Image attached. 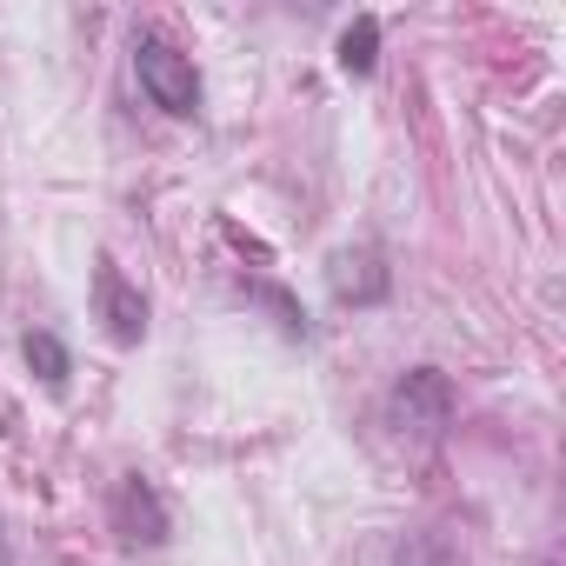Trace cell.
I'll use <instances>...</instances> for the list:
<instances>
[{
  "label": "cell",
  "mask_w": 566,
  "mask_h": 566,
  "mask_svg": "<svg viewBox=\"0 0 566 566\" xmlns=\"http://www.w3.org/2000/svg\"><path fill=\"white\" fill-rule=\"evenodd\" d=\"M0 566H14V546H8V526H0Z\"/></svg>",
  "instance_id": "cell-9"
},
{
  "label": "cell",
  "mask_w": 566,
  "mask_h": 566,
  "mask_svg": "<svg viewBox=\"0 0 566 566\" xmlns=\"http://www.w3.org/2000/svg\"><path fill=\"white\" fill-rule=\"evenodd\" d=\"M94 321L107 327V340L114 347H140L147 340V301H140V287L120 273V260L114 253H101L94 260Z\"/></svg>",
  "instance_id": "cell-2"
},
{
  "label": "cell",
  "mask_w": 566,
  "mask_h": 566,
  "mask_svg": "<svg viewBox=\"0 0 566 566\" xmlns=\"http://www.w3.org/2000/svg\"><path fill=\"white\" fill-rule=\"evenodd\" d=\"M387 420H394L400 433H440V427L453 420V380H447L440 367L400 374V387L387 394Z\"/></svg>",
  "instance_id": "cell-3"
},
{
  "label": "cell",
  "mask_w": 566,
  "mask_h": 566,
  "mask_svg": "<svg viewBox=\"0 0 566 566\" xmlns=\"http://www.w3.org/2000/svg\"><path fill=\"white\" fill-rule=\"evenodd\" d=\"M327 287H334V301L374 307V301H387L394 273H387V260H380L374 247H340V253L327 260Z\"/></svg>",
  "instance_id": "cell-5"
},
{
  "label": "cell",
  "mask_w": 566,
  "mask_h": 566,
  "mask_svg": "<svg viewBox=\"0 0 566 566\" xmlns=\"http://www.w3.org/2000/svg\"><path fill=\"white\" fill-rule=\"evenodd\" d=\"M374 67H380V21H374V14H354L347 34H340V74L367 81Z\"/></svg>",
  "instance_id": "cell-7"
},
{
  "label": "cell",
  "mask_w": 566,
  "mask_h": 566,
  "mask_svg": "<svg viewBox=\"0 0 566 566\" xmlns=\"http://www.w3.org/2000/svg\"><path fill=\"white\" fill-rule=\"evenodd\" d=\"M134 74L147 87V101L174 120L200 114V74H193V54H180L167 34H134Z\"/></svg>",
  "instance_id": "cell-1"
},
{
  "label": "cell",
  "mask_w": 566,
  "mask_h": 566,
  "mask_svg": "<svg viewBox=\"0 0 566 566\" xmlns=\"http://www.w3.org/2000/svg\"><path fill=\"white\" fill-rule=\"evenodd\" d=\"M21 360L34 367V380H41L48 394H61V387H67V374H74L67 347H61V340H54L48 327H28V334H21Z\"/></svg>",
  "instance_id": "cell-6"
},
{
  "label": "cell",
  "mask_w": 566,
  "mask_h": 566,
  "mask_svg": "<svg viewBox=\"0 0 566 566\" xmlns=\"http://www.w3.org/2000/svg\"><path fill=\"white\" fill-rule=\"evenodd\" d=\"M167 506H160V493L140 480V473H120V486H114V533L127 539V546H160L167 539Z\"/></svg>",
  "instance_id": "cell-4"
},
{
  "label": "cell",
  "mask_w": 566,
  "mask_h": 566,
  "mask_svg": "<svg viewBox=\"0 0 566 566\" xmlns=\"http://www.w3.org/2000/svg\"><path fill=\"white\" fill-rule=\"evenodd\" d=\"M253 301H260V307L280 321V334H287V340H307V314H301L287 294H280V287H253Z\"/></svg>",
  "instance_id": "cell-8"
}]
</instances>
